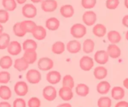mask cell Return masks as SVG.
I'll use <instances>...</instances> for the list:
<instances>
[{"label":"cell","instance_id":"obj_1","mask_svg":"<svg viewBox=\"0 0 128 107\" xmlns=\"http://www.w3.org/2000/svg\"><path fill=\"white\" fill-rule=\"evenodd\" d=\"M70 34L76 39L82 38L87 34V28L81 23H76L70 28Z\"/></svg>","mask_w":128,"mask_h":107},{"label":"cell","instance_id":"obj_2","mask_svg":"<svg viewBox=\"0 0 128 107\" xmlns=\"http://www.w3.org/2000/svg\"><path fill=\"white\" fill-rule=\"evenodd\" d=\"M26 79L30 84H38L42 80L41 73L36 69H30L26 72Z\"/></svg>","mask_w":128,"mask_h":107},{"label":"cell","instance_id":"obj_3","mask_svg":"<svg viewBox=\"0 0 128 107\" xmlns=\"http://www.w3.org/2000/svg\"><path fill=\"white\" fill-rule=\"evenodd\" d=\"M22 13L24 18L32 19L37 15V9L34 4L27 3L22 7Z\"/></svg>","mask_w":128,"mask_h":107},{"label":"cell","instance_id":"obj_4","mask_svg":"<svg viewBox=\"0 0 128 107\" xmlns=\"http://www.w3.org/2000/svg\"><path fill=\"white\" fill-rule=\"evenodd\" d=\"M42 96L45 100L52 102L57 97V91L52 85H47L44 87L42 90Z\"/></svg>","mask_w":128,"mask_h":107},{"label":"cell","instance_id":"obj_5","mask_svg":"<svg viewBox=\"0 0 128 107\" xmlns=\"http://www.w3.org/2000/svg\"><path fill=\"white\" fill-rule=\"evenodd\" d=\"M54 61L48 57H43L38 60V68L42 71H48L51 70L54 68Z\"/></svg>","mask_w":128,"mask_h":107},{"label":"cell","instance_id":"obj_6","mask_svg":"<svg viewBox=\"0 0 128 107\" xmlns=\"http://www.w3.org/2000/svg\"><path fill=\"white\" fill-rule=\"evenodd\" d=\"M94 66V60L90 56L85 55L79 60V66L84 71H89Z\"/></svg>","mask_w":128,"mask_h":107},{"label":"cell","instance_id":"obj_7","mask_svg":"<svg viewBox=\"0 0 128 107\" xmlns=\"http://www.w3.org/2000/svg\"><path fill=\"white\" fill-rule=\"evenodd\" d=\"M29 91L28 85L24 81H19L14 86V92L17 96L20 97L26 95Z\"/></svg>","mask_w":128,"mask_h":107},{"label":"cell","instance_id":"obj_8","mask_svg":"<svg viewBox=\"0 0 128 107\" xmlns=\"http://www.w3.org/2000/svg\"><path fill=\"white\" fill-rule=\"evenodd\" d=\"M97 14L92 10L86 11L82 15V21L86 26H92L96 24L97 21Z\"/></svg>","mask_w":128,"mask_h":107},{"label":"cell","instance_id":"obj_9","mask_svg":"<svg viewBox=\"0 0 128 107\" xmlns=\"http://www.w3.org/2000/svg\"><path fill=\"white\" fill-rule=\"evenodd\" d=\"M109 56L105 50H98L96 51L94 56V60L99 65H104L109 61Z\"/></svg>","mask_w":128,"mask_h":107},{"label":"cell","instance_id":"obj_10","mask_svg":"<svg viewBox=\"0 0 128 107\" xmlns=\"http://www.w3.org/2000/svg\"><path fill=\"white\" fill-rule=\"evenodd\" d=\"M58 8L56 0H44L41 3V8L45 13H52Z\"/></svg>","mask_w":128,"mask_h":107},{"label":"cell","instance_id":"obj_11","mask_svg":"<svg viewBox=\"0 0 128 107\" xmlns=\"http://www.w3.org/2000/svg\"><path fill=\"white\" fill-rule=\"evenodd\" d=\"M46 80L52 85L58 84L62 80L61 73L55 70L49 71L46 75Z\"/></svg>","mask_w":128,"mask_h":107},{"label":"cell","instance_id":"obj_12","mask_svg":"<svg viewBox=\"0 0 128 107\" xmlns=\"http://www.w3.org/2000/svg\"><path fill=\"white\" fill-rule=\"evenodd\" d=\"M59 97L64 102L70 101L74 97V92L72 89L68 87H62L59 89L58 92Z\"/></svg>","mask_w":128,"mask_h":107},{"label":"cell","instance_id":"obj_13","mask_svg":"<svg viewBox=\"0 0 128 107\" xmlns=\"http://www.w3.org/2000/svg\"><path fill=\"white\" fill-rule=\"evenodd\" d=\"M66 49L70 53L77 54L82 50V44L78 40H70L66 45Z\"/></svg>","mask_w":128,"mask_h":107},{"label":"cell","instance_id":"obj_14","mask_svg":"<svg viewBox=\"0 0 128 107\" xmlns=\"http://www.w3.org/2000/svg\"><path fill=\"white\" fill-rule=\"evenodd\" d=\"M22 45L17 41H11L7 48V51L12 56H18L22 51Z\"/></svg>","mask_w":128,"mask_h":107},{"label":"cell","instance_id":"obj_15","mask_svg":"<svg viewBox=\"0 0 128 107\" xmlns=\"http://www.w3.org/2000/svg\"><path fill=\"white\" fill-rule=\"evenodd\" d=\"M125 90L119 86H116L110 90V95L112 98L114 100H122L125 97Z\"/></svg>","mask_w":128,"mask_h":107},{"label":"cell","instance_id":"obj_16","mask_svg":"<svg viewBox=\"0 0 128 107\" xmlns=\"http://www.w3.org/2000/svg\"><path fill=\"white\" fill-rule=\"evenodd\" d=\"M108 55L112 59H118L121 55V50L116 44H110L107 48L106 50Z\"/></svg>","mask_w":128,"mask_h":107},{"label":"cell","instance_id":"obj_17","mask_svg":"<svg viewBox=\"0 0 128 107\" xmlns=\"http://www.w3.org/2000/svg\"><path fill=\"white\" fill-rule=\"evenodd\" d=\"M95 78L98 80H102L105 79L108 75V69L103 66H96L93 71Z\"/></svg>","mask_w":128,"mask_h":107},{"label":"cell","instance_id":"obj_18","mask_svg":"<svg viewBox=\"0 0 128 107\" xmlns=\"http://www.w3.org/2000/svg\"><path fill=\"white\" fill-rule=\"evenodd\" d=\"M32 34L35 40L42 41L46 38V30L42 26L37 25L34 31L32 33Z\"/></svg>","mask_w":128,"mask_h":107},{"label":"cell","instance_id":"obj_19","mask_svg":"<svg viewBox=\"0 0 128 107\" xmlns=\"http://www.w3.org/2000/svg\"><path fill=\"white\" fill-rule=\"evenodd\" d=\"M111 90V85L108 81L103 80L99 82L96 87V90L99 94L102 95H107Z\"/></svg>","mask_w":128,"mask_h":107},{"label":"cell","instance_id":"obj_20","mask_svg":"<svg viewBox=\"0 0 128 107\" xmlns=\"http://www.w3.org/2000/svg\"><path fill=\"white\" fill-rule=\"evenodd\" d=\"M60 13L65 18H70L74 15L75 9L71 4H64L60 8Z\"/></svg>","mask_w":128,"mask_h":107},{"label":"cell","instance_id":"obj_21","mask_svg":"<svg viewBox=\"0 0 128 107\" xmlns=\"http://www.w3.org/2000/svg\"><path fill=\"white\" fill-rule=\"evenodd\" d=\"M92 33L96 37L102 38L106 34L107 28L104 24L98 23L94 26L92 28Z\"/></svg>","mask_w":128,"mask_h":107},{"label":"cell","instance_id":"obj_22","mask_svg":"<svg viewBox=\"0 0 128 107\" xmlns=\"http://www.w3.org/2000/svg\"><path fill=\"white\" fill-rule=\"evenodd\" d=\"M22 49L25 51H36L37 49V43L32 39H26L22 43Z\"/></svg>","mask_w":128,"mask_h":107},{"label":"cell","instance_id":"obj_23","mask_svg":"<svg viewBox=\"0 0 128 107\" xmlns=\"http://www.w3.org/2000/svg\"><path fill=\"white\" fill-rule=\"evenodd\" d=\"M60 21L55 17L48 18L45 21V27L50 31H56L60 27Z\"/></svg>","mask_w":128,"mask_h":107},{"label":"cell","instance_id":"obj_24","mask_svg":"<svg viewBox=\"0 0 128 107\" xmlns=\"http://www.w3.org/2000/svg\"><path fill=\"white\" fill-rule=\"evenodd\" d=\"M107 37L110 44H116L120 42L122 40V36L119 31L116 30L109 31L107 34Z\"/></svg>","mask_w":128,"mask_h":107},{"label":"cell","instance_id":"obj_25","mask_svg":"<svg viewBox=\"0 0 128 107\" xmlns=\"http://www.w3.org/2000/svg\"><path fill=\"white\" fill-rule=\"evenodd\" d=\"M29 64L25 61L23 57L16 58L14 61V68L20 72L24 71L29 67Z\"/></svg>","mask_w":128,"mask_h":107},{"label":"cell","instance_id":"obj_26","mask_svg":"<svg viewBox=\"0 0 128 107\" xmlns=\"http://www.w3.org/2000/svg\"><path fill=\"white\" fill-rule=\"evenodd\" d=\"M76 93L77 95L80 97H86L89 94L90 88L85 83H78L76 85Z\"/></svg>","mask_w":128,"mask_h":107},{"label":"cell","instance_id":"obj_27","mask_svg":"<svg viewBox=\"0 0 128 107\" xmlns=\"http://www.w3.org/2000/svg\"><path fill=\"white\" fill-rule=\"evenodd\" d=\"M82 49L84 53H92L95 49V42L94 40L89 38L86 39L82 45Z\"/></svg>","mask_w":128,"mask_h":107},{"label":"cell","instance_id":"obj_28","mask_svg":"<svg viewBox=\"0 0 128 107\" xmlns=\"http://www.w3.org/2000/svg\"><path fill=\"white\" fill-rule=\"evenodd\" d=\"M66 45L64 42L60 41H56L52 46V51L55 55H61L66 51Z\"/></svg>","mask_w":128,"mask_h":107},{"label":"cell","instance_id":"obj_29","mask_svg":"<svg viewBox=\"0 0 128 107\" xmlns=\"http://www.w3.org/2000/svg\"><path fill=\"white\" fill-rule=\"evenodd\" d=\"M12 97V91L9 87L6 85L0 86V98L3 100H8Z\"/></svg>","mask_w":128,"mask_h":107},{"label":"cell","instance_id":"obj_30","mask_svg":"<svg viewBox=\"0 0 128 107\" xmlns=\"http://www.w3.org/2000/svg\"><path fill=\"white\" fill-rule=\"evenodd\" d=\"M13 65V59L10 56L6 55L0 58V67L3 70H8Z\"/></svg>","mask_w":128,"mask_h":107},{"label":"cell","instance_id":"obj_31","mask_svg":"<svg viewBox=\"0 0 128 107\" xmlns=\"http://www.w3.org/2000/svg\"><path fill=\"white\" fill-rule=\"evenodd\" d=\"M22 57L29 65H32L37 60V53L36 51H25Z\"/></svg>","mask_w":128,"mask_h":107},{"label":"cell","instance_id":"obj_32","mask_svg":"<svg viewBox=\"0 0 128 107\" xmlns=\"http://www.w3.org/2000/svg\"><path fill=\"white\" fill-rule=\"evenodd\" d=\"M10 42V36L8 33H3L0 34V50L7 49Z\"/></svg>","mask_w":128,"mask_h":107},{"label":"cell","instance_id":"obj_33","mask_svg":"<svg viewBox=\"0 0 128 107\" xmlns=\"http://www.w3.org/2000/svg\"><path fill=\"white\" fill-rule=\"evenodd\" d=\"M13 31L14 35L16 36L17 37L22 38L26 35V32L24 30V28L22 26L21 22H17L13 25Z\"/></svg>","mask_w":128,"mask_h":107},{"label":"cell","instance_id":"obj_34","mask_svg":"<svg viewBox=\"0 0 128 107\" xmlns=\"http://www.w3.org/2000/svg\"><path fill=\"white\" fill-rule=\"evenodd\" d=\"M22 26L26 33H32L36 27V24L32 20H23L21 21Z\"/></svg>","mask_w":128,"mask_h":107},{"label":"cell","instance_id":"obj_35","mask_svg":"<svg viewBox=\"0 0 128 107\" xmlns=\"http://www.w3.org/2000/svg\"><path fill=\"white\" fill-rule=\"evenodd\" d=\"M2 5L7 11H13L17 7L16 0H2Z\"/></svg>","mask_w":128,"mask_h":107},{"label":"cell","instance_id":"obj_36","mask_svg":"<svg viewBox=\"0 0 128 107\" xmlns=\"http://www.w3.org/2000/svg\"><path fill=\"white\" fill-rule=\"evenodd\" d=\"M112 105L111 98L109 97H100L98 100V107H111Z\"/></svg>","mask_w":128,"mask_h":107},{"label":"cell","instance_id":"obj_37","mask_svg":"<svg viewBox=\"0 0 128 107\" xmlns=\"http://www.w3.org/2000/svg\"><path fill=\"white\" fill-rule=\"evenodd\" d=\"M75 86L74 79L70 75H66L62 78V87H68L73 89Z\"/></svg>","mask_w":128,"mask_h":107},{"label":"cell","instance_id":"obj_38","mask_svg":"<svg viewBox=\"0 0 128 107\" xmlns=\"http://www.w3.org/2000/svg\"><path fill=\"white\" fill-rule=\"evenodd\" d=\"M11 80L10 73L7 71H0V84H8Z\"/></svg>","mask_w":128,"mask_h":107},{"label":"cell","instance_id":"obj_39","mask_svg":"<svg viewBox=\"0 0 128 107\" xmlns=\"http://www.w3.org/2000/svg\"><path fill=\"white\" fill-rule=\"evenodd\" d=\"M97 0H81V5L84 9H90L94 8Z\"/></svg>","mask_w":128,"mask_h":107},{"label":"cell","instance_id":"obj_40","mask_svg":"<svg viewBox=\"0 0 128 107\" xmlns=\"http://www.w3.org/2000/svg\"><path fill=\"white\" fill-rule=\"evenodd\" d=\"M41 104V100L36 97H31L27 102L28 107H40Z\"/></svg>","mask_w":128,"mask_h":107},{"label":"cell","instance_id":"obj_41","mask_svg":"<svg viewBox=\"0 0 128 107\" xmlns=\"http://www.w3.org/2000/svg\"><path fill=\"white\" fill-rule=\"evenodd\" d=\"M120 1L119 0H106V6L108 9L114 10L119 6Z\"/></svg>","mask_w":128,"mask_h":107},{"label":"cell","instance_id":"obj_42","mask_svg":"<svg viewBox=\"0 0 128 107\" xmlns=\"http://www.w3.org/2000/svg\"><path fill=\"white\" fill-rule=\"evenodd\" d=\"M10 19V14L5 9H0V24L7 23Z\"/></svg>","mask_w":128,"mask_h":107},{"label":"cell","instance_id":"obj_43","mask_svg":"<svg viewBox=\"0 0 128 107\" xmlns=\"http://www.w3.org/2000/svg\"><path fill=\"white\" fill-rule=\"evenodd\" d=\"M27 103L22 98H17L13 101L12 107H26Z\"/></svg>","mask_w":128,"mask_h":107},{"label":"cell","instance_id":"obj_44","mask_svg":"<svg viewBox=\"0 0 128 107\" xmlns=\"http://www.w3.org/2000/svg\"><path fill=\"white\" fill-rule=\"evenodd\" d=\"M114 107H128V102L124 100L119 101L116 103Z\"/></svg>","mask_w":128,"mask_h":107},{"label":"cell","instance_id":"obj_45","mask_svg":"<svg viewBox=\"0 0 128 107\" xmlns=\"http://www.w3.org/2000/svg\"><path fill=\"white\" fill-rule=\"evenodd\" d=\"M122 23L124 26L128 28V14H126L123 17L122 19Z\"/></svg>","mask_w":128,"mask_h":107},{"label":"cell","instance_id":"obj_46","mask_svg":"<svg viewBox=\"0 0 128 107\" xmlns=\"http://www.w3.org/2000/svg\"><path fill=\"white\" fill-rule=\"evenodd\" d=\"M0 107H12L10 103L6 101L0 102Z\"/></svg>","mask_w":128,"mask_h":107},{"label":"cell","instance_id":"obj_47","mask_svg":"<svg viewBox=\"0 0 128 107\" xmlns=\"http://www.w3.org/2000/svg\"><path fill=\"white\" fill-rule=\"evenodd\" d=\"M56 107H72L70 103H63L61 104H59Z\"/></svg>","mask_w":128,"mask_h":107},{"label":"cell","instance_id":"obj_48","mask_svg":"<svg viewBox=\"0 0 128 107\" xmlns=\"http://www.w3.org/2000/svg\"><path fill=\"white\" fill-rule=\"evenodd\" d=\"M123 86H124L126 89L128 90V78H125L124 80V81H123Z\"/></svg>","mask_w":128,"mask_h":107},{"label":"cell","instance_id":"obj_49","mask_svg":"<svg viewBox=\"0 0 128 107\" xmlns=\"http://www.w3.org/2000/svg\"><path fill=\"white\" fill-rule=\"evenodd\" d=\"M16 1L19 4H23L27 1V0H16Z\"/></svg>","mask_w":128,"mask_h":107},{"label":"cell","instance_id":"obj_50","mask_svg":"<svg viewBox=\"0 0 128 107\" xmlns=\"http://www.w3.org/2000/svg\"><path fill=\"white\" fill-rule=\"evenodd\" d=\"M33 3H42L44 0H30Z\"/></svg>","mask_w":128,"mask_h":107},{"label":"cell","instance_id":"obj_51","mask_svg":"<svg viewBox=\"0 0 128 107\" xmlns=\"http://www.w3.org/2000/svg\"><path fill=\"white\" fill-rule=\"evenodd\" d=\"M124 4L126 8L128 9V0H124Z\"/></svg>","mask_w":128,"mask_h":107},{"label":"cell","instance_id":"obj_52","mask_svg":"<svg viewBox=\"0 0 128 107\" xmlns=\"http://www.w3.org/2000/svg\"><path fill=\"white\" fill-rule=\"evenodd\" d=\"M3 29H4V28H3V25L2 24H0V34L3 33Z\"/></svg>","mask_w":128,"mask_h":107},{"label":"cell","instance_id":"obj_53","mask_svg":"<svg viewBox=\"0 0 128 107\" xmlns=\"http://www.w3.org/2000/svg\"><path fill=\"white\" fill-rule=\"evenodd\" d=\"M125 38H126V40L128 41V30L125 33Z\"/></svg>","mask_w":128,"mask_h":107}]
</instances>
